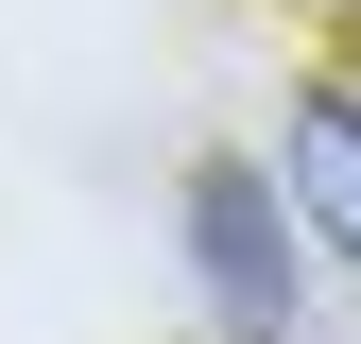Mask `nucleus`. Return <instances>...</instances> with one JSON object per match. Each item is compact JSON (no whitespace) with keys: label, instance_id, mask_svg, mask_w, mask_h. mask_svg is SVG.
<instances>
[{"label":"nucleus","instance_id":"f257e3e1","mask_svg":"<svg viewBox=\"0 0 361 344\" xmlns=\"http://www.w3.org/2000/svg\"><path fill=\"white\" fill-rule=\"evenodd\" d=\"M190 258H207L224 344H293V327H310V276H293V224H276V172L207 155V172H190Z\"/></svg>","mask_w":361,"mask_h":344},{"label":"nucleus","instance_id":"f03ea898","mask_svg":"<svg viewBox=\"0 0 361 344\" xmlns=\"http://www.w3.org/2000/svg\"><path fill=\"white\" fill-rule=\"evenodd\" d=\"M293 190H310V224L361 258V86H310L293 104Z\"/></svg>","mask_w":361,"mask_h":344}]
</instances>
